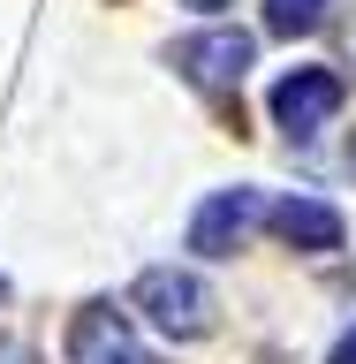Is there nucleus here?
<instances>
[{"label": "nucleus", "mask_w": 356, "mask_h": 364, "mask_svg": "<svg viewBox=\"0 0 356 364\" xmlns=\"http://www.w3.org/2000/svg\"><path fill=\"white\" fill-rule=\"evenodd\" d=\"M136 311L152 318L167 341H198V334H212V289H205V273H190V266H144L136 273Z\"/></svg>", "instance_id": "nucleus-1"}, {"label": "nucleus", "mask_w": 356, "mask_h": 364, "mask_svg": "<svg viewBox=\"0 0 356 364\" xmlns=\"http://www.w3.org/2000/svg\"><path fill=\"white\" fill-rule=\"evenodd\" d=\"M326 23V0H266V31L273 38H303Z\"/></svg>", "instance_id": "nucleus-7"}, {"label": "nucleus", "mask_w": 356, "mask_h": 364, "mask_svg": "<svg viewBox=\"0 0 356 364\" xmlns=\"http://www.w3.org/2000/svg\"><path fill=\"white\" fill-rule=\"evenodd\" d=\"M334 114H341V76L334 68H288L273 84V122L288 136H318Z\"/></svg>", "instance_id": "nucleus-4"}, {"label": "nucleus", "mask_w": 356, "mask_h": 364, "mask_svg": "<svg viewBox=\"0 0 356 364\" xmlns=\"http://www.w3.org/2000/svg\"><path fill=\"white\" fill-rule=\"evenodd\" d=\"M0 304H8V281H0Z\"/></svg>", "instance_id": "nucleus-10"}, {"label": "nucleus", "mask_w": 356, "mask_h": 364, "mask_svg": "<svg viewBox=\"0 0 356 364\" xmlns=\"http://www.w3.org/2000/svg\"><path fill=\"white\" fill-rule=\"evenodd\" d=\"M326 364H356V326H349V334L334 341V357H326Z\"/></svg>", "instance_id": "nucleus-8"}, {"label": "nucleus", "mask_w": 356, "mask_h": 364, "mask_svg": "<svg viewBox=\"0 0 356 364\" xmlns=\"http://www.w3.org/2000/svg\"><path fill=\"white\" fill-rule=\"evenodd\" d=\"M266 220L288 250H341V235H349L326 198H281V205H266Z\"/></svg>", "instance_id": "nucleus-6"}, {"label": "nucleus", "mask_w": 356, "mask_h": 364, "mask_svg": "<svg viewBox=\"0 0 356 364\" xmlns=\"http://www.w3.org/2000/svg\"><path fill=\"white\" fill-rule=\"evenodd\" d=\"M190 8H205V16H212V8H220V0H190Z\"/></svg>", "instance_id": "nucleus-9"}, {"label": "nucleus", "mask_w": 356, "mask_h": 364, "mask_svg": "<svg viewBox=\"0 0 356 364\" xmlns=\"http://www.w3.org/2000/svg\"><path fill=\"white\" fill-rule=\"evenodd\" d=\"M258 220H266V190H212L190 220V250L198 258H235L258 235Z\"/></svg>", "instance_id": "nucleus-2"}, {"label": "nucleus", "mask_w": 356, "mask_h": 364, "mask_svg": "<svg viewBox=\"0 0 356 364\" xmlns=\"http://www.w3.org/2000/svg\"><path fill=\"white\" fill-rule=\"evenodd\" d=\"M250 61H258V38H250V31H235V23H220V31H198V38H182V46H175V68L190 76V84H205V91L243 84Z\"/></svg>", "instance_id": "nucleus-3"}, {"label": "nucleus", "mask_w": 356, "mask_h": 364, "mask_svg": "<svg viewBox=\"0 0 356 364\" xmlns=\"http://www.w3.org/2000/svg\"><path fill=\"white\" fill-rule=\"evenodd\" d=\"M68 364H152V349L136 341V326L114 304H84L68 326Z\"/></svg>", "instance_id": "nucleus-5"}]
</instances>
